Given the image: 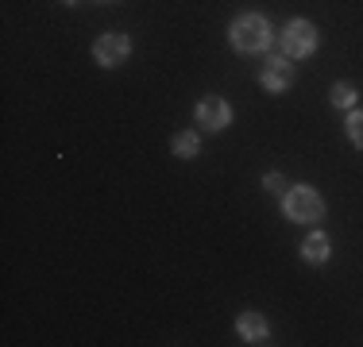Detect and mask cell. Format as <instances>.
Wrapping results in <instances>:
<instances>
[{
  "label": "cell",
  "instance_id": "6da1fadb",
  "mask_svg": "<svg viewBox=\"0 0 363 347\" xmlns=\"http://www.w3.org/2000/svg\"><path fill=\"white\" fill-rule=\"evenodd\" d=\"M228 39L240 55H259V50L271 47V23L263 20L259 12H247V16H236L228 28Z\"/></svg>",
  "mask_w": 363,
  "mask_h": 347
},
{
  "label": "cell",
  "instance_id": "7a4b0ae2",
  "mask_svg": "<svg viewBox=\"0 0 363 347\" xmlns=\"http://www.w3.org/2000/svg\"><path fill=\"white\" fill-rule=\"evenodd\" d=\"M282 208H286V216H290V220H298V224H317V220L325 216L321 193H317V189H309V186H294V189H286V197H282Z\"/></svg>",
  "mask_w": 363,
  "mask_h": 347
},
{
  "label": "cell",
  "instance_id": "3957f363",
  "mask_svg": "<svg viewBox=\"0 0 363 347\" xmlns=\"http://www.w3.org/2000/svg\"><path fill=\"white\" fill-rule=\"evenodd\" d=\"M317 50V28L309 20H290L282 31V55L286 58H309Z\"/></svg>",
  "mask_w": 363,
  "mask_h": 347
},
{
  "label": "cell",
  "instance_id": "277c9868",
  "mask_svg": "<svg viewBox=\"0 0 363 347\" xmlns=\"http://www.w3.org/2000/svg\"><path fill=\"white\" fill-rule=\"evenodd\" d=\"M128 55H132V39L120 35V31H108V35H101V39L93 42V58H97L101 66H108V69L128 62Z\"/></svg>",
  "mask_w": 363,
  "mask_h": 347
},
{
  "label": "cell",
  "instance_id": "5b68a950",
  "mask_svg": "<svg viewBox=\"0 0 363 347\" xmlns=\"http://www.w3.org/2000/svg\"><path fill=\"white\" fill-rule=\"evenodd\" d=\"M259 81H263L267 93H286L294 85V62H286V55H271V62L263 66Z\"/></svg>",
  "mask_w": 363,
  "mask_h": 347
},
{
  "label": "cell",
  "instance_id": "8992f818",
  "mask_svg": "<svg viewBox=\"0 0 363 347\" xmlns=\"http://www.w3.org/2000/svg\"><path fill=\"white\" fill-rule=\"evenodd\" d=\"M197 124H201L205 132H224V127L232 124V108H228V101H220V97H205L201 104H197Z\"/></svg>",
  "mask_w": 363,
  "mask_h": 347
},
{
  "label": "cell",
  "instance_id": "52a82bcc",
  "mask_svg": "<svg viewBox=\"0 0 363 347\" xmlns=\"http://www.w3.org/2000/svg\"><path fill=\"white\" fill-rule=\"evenodd\" d=\"M236 332L244 343H267L271 340V324H267L263 312H244V317L236 320Z\"/></svg>",
  "mask_w": 363,
  "mask_h": 347
},
{
  "label": "cell",
  "instance_id": "ba28073f",
  "mask_svg": "<svg viewBox=\"0 0 363 347\" xmlns=\"http://www.w3.org/2000/svg\"><path fill=\"white\" fill-rule=\"evenodd\" d=\"M328 255H333V239H328L325 232H313V236L301 243V258H306V263H313V266L328 263Z\"/></svg>",
  "mask_w": 363,
  "mask_h": 347
},
{
  "label": "cell",
  "instance_id": "9c48e42d",
  "mask_svg": "<svg viewBox=\"0 0 363 347\" xmlns=\"http://www.w3.org/2000/svg\"><path fill=\"white\" fill-rule=\"evenodd\" d=\"M170 147H174L178 159H194V154L201 151V135L197 132H178L174 139H170Z\"/></svg>",
  "mask_w": 363,
  "mask_h": 347
},
{
  "label": "cell",
  "instance_id": "30bf717a",
  "mask_svg": "<svg viewBox=\"0 0 363 347\" xmlns=\"http://www.w3.org/2000/svg\"><path fill=\"white\" fill-rule=\"evenodd\" d=\"M356 97H359V93H356V85H352V81H336L333 89H328V101H333L336 108H352Z\"/></svg>",
  "mask_w": 363,
  "mask_h": 347
},
{
  "label": "cell",
  "instance_id": "8fae6325",
  "mask_svg": "<svg viewBox=\"0 0 363 347\" xmlns=\"http://www.w3.org/2000/svg\"><path fill=\"white\" fill-rule=\"evenodd\" d=\"M348 139H352V147L363 151V112H348Z\"/></svg>",
  "mask_w": 363,
  "mask_h": 347
},
{
  "label": "cell",
  "instance_id": "7c38bea8",
  "mask_svg": "<svg viewBox=\"0 0 363 347\" xmlns=\"http://www.w3.org/2000/svg\"><path fill=\"white\" fill-rule=\"evenodd\" d=\"M263 186H267V193H282V197H286V178H282V174H263Z\"/></svg>",
  "mask_w": 363,
  "mask_h": 347
},
{
  "label": "cell",
  "instance_id": "4fadbf2b",
  "mask_svg": "<svg viewBox=\"0 0 363 347\" xmlns=\"http://www.w3.org/2000/svg\"><path fill=\"white\" fill-rule=\"evenodd\" d=\"M97 4H120V0H97Z\"/></svg>",
  "mask_w": 363,
  "mask_h": 347
},
{
  "label": "cell",
  "instance_id": "5bb4252c",
  "mask_svg": "<svg viewBox=\"0 0 363 347\" xmlns=\"http://www.w3.org/2000/svg\"><path fill=\"white\" fill-rule=\"evenodd\" d=\"M62 4H77V0H62Z\"/></svg>",
  "mask_w": 363,
  "mask_h": 347
}]
</instances>
